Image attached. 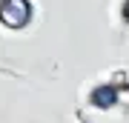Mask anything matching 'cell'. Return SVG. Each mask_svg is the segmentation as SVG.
Returning <instances> with one entry per match:
<instances>
[{"instance_id": "6da1fadb", "label": "cell", "mask_w": 129, "mask_h": 123, "mask_svg": "<svg viewBox=\"0 0 129 123\" xmlns=\"http://www.w3.org/2000/svg\"><path fill=\"white\" fill-rule=\"evenodd\" d=\"M123 20L129 23V0H126V3H123Z\"/></svg>"}]
</instances>
